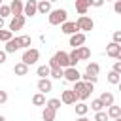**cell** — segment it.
I'll use <instances>...</instances> for the list:
<instances>
[{
  "label": "cell",
  "instance_id": "obj_1",
  "mask_svg": "<svg viewBox=\"0 0 121 121\" xmlns=\"http://www.w3.org/2000/svg\"><path fill=\"white\" fill-rule=\"evenodd\" d=\"M93 89H95V85L93 83H85V81H76L74 83V87H72V91L78 95V98L81 100V102H85L89 96H91V93H93Z\"/></svg>",
  "mask_w": 121,
  "mask_h": 121
},
{
  "label": "cell",
  "instance_id": "obj_2",
  "mask_svg": "<svg viewBox=\"0 0 121 121\" xmlns=\"http://www.w3.org/2000/svg\"><path fill=\"white\" fill-rule=\"evenodd\" d=\"M53 66H59V68H62V70L70 68V57H68V53H66V51H57V53L49 59V68H53Z\"/></svg>",
  "mask_w": 121,
  "mask_h": 121
},
{
  "label": "cell",
  "instance_id": "obj_3",
  "mask_svg": "<svg viewBox=\"0 0 121 121\" xmlns=\"http://www.w3.org/2000/svg\"><path fill=\"white\" fill-rule=\"evenodd\" d=\"M47 19H49V25H53V26L64 25V23L68 21V11H66L64 8H57V9H53V11L47 15Z\"/></svg>",
  "mask_w": 121,
  "mask_h": 121
},
{
  "label": "cell",
  "instance_id": "obj_4",
  "mask_svg": "<svg viewBox=\"0 0 121 121\" xmlns=\"http://www.w3.org/2000/svg\"><path fill=\"white\" fill-rule=\"evenodd\" d=\"M38 59H40V51H38L36 47H30V49L23 51L21 62H25L26 66H32V64H36V62H38Z\"/></svg>",
  "mask_w": 121,
  "mask_h": 121
},
{
  "label": "cell",
  "instance_id": "obj_5",
  "mask_svg": "<svg viewBox=\"0 0 121 121\" xmlns=\"http://www.w3.org/2000/svg\"><path fill=\"white\" fill-rule=\"evenodd\" d=\"M76 25H78V28H79V32H89V30H93L95 28V21L89 17V15H83V17H78V21H76Z\"/></svg>",
  "mask_w": 121,
  "mask_h": 121
},
{
  "label": "cell",
  "instance_id": "obj_6",
  "mask_svg": "<svg viewBox=\"0 0 121 121\" xmlns=\"http://www.w3.org/2000/svg\"><path fill=\"white\" fill-rule=\"evenodd\" d=\"M78 100H79V98H78V95H76L72 89H64V91L60 93V102H62V104H68V106H70V104H78Z\"/></svg>",
  "mask_w": 121,
  "mask_h": 121
},
{
  "label": "cell",
  "instance_id": "obj_7",
  "mask_svg": "<svg viewBox=\"0 0 121 121\" xmlns=\"http://www.w3.org/2000/svg\"><path fill=\"white\" fill-rule=\"evenodd\" d=\"M25 23H26V17H25V15H21V17H11L8 30H11V32H15V30H21V28L25 26Z\"/></svg>",
  "mask_w": 121,
  "mask_h": 121
},
{
  "label": "cell",
  "instance_id": "obj_8",
  "mask_svg": "<svg viewBox=\"0 0 121 121\" xmlns=\"http://www.w3.org/2000/svg\"><path fill=\"white\" fill-rule=\"evenodd\" d=\"M85 40H87V36H85L83 32H78V34L70 36V45H72V49H79V47H83Z\"/></svg>",
  "mask_w": 121,
  "mask_h": 121
},
{
  "label": "cell",
  "instance_id": "obj_9",
  "mask_svg": "<svg viewBox=\"0 0 121 121\" xmlns=\"http://www.w3.org/2000/svg\"><path fill=\"white\" fill-rule=\"evenodd\" d=\"M64 79H66L68 83H76V81L81 79V74H79L78 68H66V70H64Z\"/></svg>",
  "mask_w": 121,
  "mask_h": 121
},
{
  "label": "cell",
  "instance_id": "obj_10",
  "mask_svg": "<svg viewBox=\"0 0 121 121\" xmlns=\"http://www.w3.org/2000/svg\"><path fill=\"white\" fill-rule=\"evenodd\" d=\"M9 9H11V15L13 17H21L23 11H25V4L21 0H11L9 2Z\"/></svg>",
  "mask_w": 121,
  "mask_h": 121
},
{
  "label": "cell",
  "instance_id": "obj_11",
  "mask_svg": "<svg viewBox=\"0 0 121 121\" xmlns=\"http://www.w3.org/2000/svg\"><path fill=\"white\" fill-rule=\"evenodd\" d=\"M36 13H38V2H36V0L25 2V11H23V15H25V17H34Z\"/></svg>",
  "mask_w": 121,
  "mask_h": 121
},
{
  "label": "cell",
  "instance_id": "obj_12",
  "mask_svg": "<svg viewBox=\"0 0 121 121\" xmlns=\"http://www.w3.org/2000/svg\"><path fill=\"white\" fill-rule=\"evenodd\" d=\"M60 30H62V34H68V36H74V34L79 32L76 21H66L64 25H60Z\"/></svg>",
  "mask_w": 121,
  "mask_h": 121
},
{
  "label": "cell",
  "instance_id": "obj_13",
  "mask_svg": "<svg viewBox=\"0 0 121 121\" xmlns=\"http://www.w3.org/2000/svg\"><path fill=\"white\" fill-rule=\"evenodd\" d=\"M89 8H91V0H76V11L79 13V17L87 15Z\"/></svg>",
  "mask_w": 121,
  "mask_h": 121
},
{
  "label": "cell",
  "instance_id": "obj_14",
  "mask_svg": "<svg viewBox=\"0 0 121 121\" xmlns=\"http://www.w3.org/2000/svg\"><path fill=\"white\" fill-rule=\"evenodd\" d=\"M19 49H23V47H21V40H19L17 36H15L13 40H9V42L6 43V47H4L6 53H15V51H19Z\"/></svg>",
  "mask_w": 121,
  "mask_h": 121
},
{
  "label": "cell",
  "instance_id": "obj_15",
  "mask_svg": "<svg viewBox=\"0 0 121 121\" xmlns=\"http://www.w3.org/2000/svg\"><path fill=\"white\" fill-rule=\"evenodd\" d=\"M38 91H40L42 95L51 93V91H53V83H51V79H49V78H45V79H38Z\"/></svg>",
  "mask_w": 121,
  "mask_h": 121
},
{
  "label": "cell",
  "instance_id": "obj_16",
  "mask_svg": "<svg viewBox=\"0 0 121 121\" xmlns=\"http://www.w3.org/2000/svg\"><path fill=\"white\" fill-rule=\"evenodd\" d=\"M51 11H53V8H51V2H49V0H40V2H38V13L49 15Z\"/></svg>",
  "mask_w": 121,
  "mask_h": 121
},
{
  "label": "cell",
  "instance_id": "obj_17",
  "mask_svg": "<svg viewBox=\"0 0 121 121\" xmlns=\"http://www.w3.org/2000/svg\"><path fill=\"white\" fill-rule=\"evenodd\" d=\"M119 49H121V45H117V43L110 42V43L106 45V55H108V57H112V59H117V53H119Z\"/></svg>",
  "mask_w": 121,
  "mask_h": 121
},
{
  "label": "cell",
  "instance_id": "obj_18",
  "mask_svg": "<svg viewBox=\"0 0 121 121\" xmlns=\"http://www.w3.org/2000/svg\"><path fill=\"white\" fill-rule=\"evenodd\" d=\"M55 117H57V112H55L53 108L45 106L43 112H42V119H43V121H55Z\"/></svg>",
  "mask_w": 121,
  "mask_h": 121
},
{
  "label": "cell",
  "instance_id": "obj_19",
  "mask_svg": "<svg viewBox=\"0 0 121 121\" xmlns=\"http://www.w3.org/2000/svg\"><path fill=\"white\" fill-rule=\"evenodd\" d=\"M100 100H102V104L106 106V108H110V106H113V95L110 93V91H104L100 96H98Z\"/></svg>",
  "mask_w": 121,
  "mask_h": 121
},
{
  "label": "cell",
  "instance_id": "obj_20",
  "mask_svg": "<svg viewBox=\"0 0 121 121\" xmlns=\"http://www.w3.org/2000/svg\"><path fill=\"white\" fill-rule=\"evenodd\" d=\"M13 72H15V76H26L28 74V66L25 62H17L13 66Z\"/></svg>",
  "mask_w": 121,
  "mask_h": 121
},
{
  "label": "cell",
  "instance_id": "obj_21",
  "mask_svg": "<svg viewBox=\"0 0 121 121\" xmlns=\"http://www.w3.org/2000/svg\"><path fill=\"white\" fill-rule=\"evenodd\" d=\"M36 74L40 76V79H45L47 76H51V68H49V64H42V66H38Z\"/></svg>",
  "mask_w": 121,
  "mask_h": 121
},
{
  "label": "cell",
  "instance_id": "obj_22",
  "mask_svg": "<svg viewBox=\"0 0 121 121\" xmlns=\"http://www.w3.org/2000/svg\"><path fill=\"white\" fill-rule=\"evenodd\" d=\"M87 112H89V106H87L85 102H78V104H76V115H78V117H85Z\"/></svg>",
  "mask_w": 121,
  "mask_h": 121
},
{
  "label": "cell",
  "instance_id": "obj_23",
  "mask_svg": "<svg viewBox=\"0 0 121 121\" xmlns=\"http://www.w3.org/2000/svg\"><path fill=\"white\" fill-rule=\"evenodd\" d=\"M108 117H112L113 121L119 119V117H121V106H115V104L110 106V108H108Z\"/></svg>",
  "mask_w": 121,
  "mask_h": 121
},
{
  "label": "cell",
  "instance_id": "obj_24",
  "mask_svg": "<svg viewBox=\"0 0 121 121\" xmlns=\"http://www.w3.org/2000/svg\"><path fill=\"white\" fill-rule=\"evenodd\" d=\"M100 72V64L98 62H89L87 68H85V74H91V76H98Z\"/></svg>",
  "mask_w": 121,
  "mask_h": 121
},
{
  "label": "cell",
  "instance_id": "obj_25",
  "mask_svg": "<svg viewBox=\"0 0 121 121\" xmlns=\"http://www.w3.org/2000/svg\"><path fill=\"white\" fill-rule=\"evenodd\" d=\"M106 79H108V83H112V85H119V83H121V76L115 74L113 70L108 72V78H106Z\"/></svg>",
  "mask_w": 121,
  "mask_h": 121
},
{
  "label": "cell",
  "instance_id": "obj_26",
  "mask_svg": "<svg viewBox=\"0 0 121 121\" xmlns=\"http://www.w3.org/2000/svg\"><path fill=\"white\" fill-rule=\"evenodd\" d=\"M32 104H34V106H47V102H45V95L36 93V95L32 96Z\"/></svg>",
  "mask_w": 121,
  "mask_h": 121
},
{
  "label": "cell",
  "instance_id": "obj_27",
  "mask_svg": "<svg viewBox=\"0 0 121 121\" xmlns=\"http://www.w3.org/2000/svg\"><path fill=\"white\" fill-rule=\"evenodd\" d=\"M78 55H79V60H87V59H91V49L87 45H83L78 49Z\"/></svg>",
  "mask_w": 121,
  "mask_h": 121
},
{
  "label": "cell",
  "instance_id": "obj_28",
  "mask_svg": "<svg viewBox=\"0 0 121 121\" xmlns=\"http://www.w3.org/2000/svg\"><path fill=\"white\" fill-rule=\"evenodd\" d=\"M104 108H106V106L102 104V100H100V98H95V100L91 102V110H93L95 113H98V112H104Z\"/></svg>",
  "mask_w": 121,
  "mask_h": 121
},
{
  "label": "cell",
  "instance_id": "obj_29",
  "mask_svg": "<svg viewBox=\"0 0 121 121\" xmlns=\"http://www.w3.org/2000/svg\"><path fill=\"white\" fill-rule=\"evenodd\" d=\"M9 40H13V32H11V30H8V28H2V30H0V42L8 43Z\"/></svg>",
  "mask_w": 121,
  "mask_h": 121
},
{
  "label": "cell",
  "instance_id": "obj_30",
  "mask_svg": "<svg viewBox=\"0 0 121 121\" xmlns=\"http://www.w3.org/2000/svg\"><path fill=\"white\" fill-rule=\"evenodd\" d=\"M68 57H70V68H76V64L79 62V55H78V49H72V51L68 53Z\"/></svg>",
  "mask_w": 121,
  "mask_h": 121
},
{
  "label": "cell",
  "instance_id": "obj_31",
  "mask_svg": "<svg viewBox=\"0 0 121 121\" xmlns=\"http://www.w3.org/2000/svg\"><path fill=\"white\" fill-rule=\"evenodd\" d=\"M19 40H21V47H23L25 51L30 49V45H32V38H30V36L25 34V36H19Z\"/></svg>",
  "mask_w": 121,
  "mask_h": 121
},
{
  "label": "cell",
  "instance_id": "obj_32",
  "mask_svg": "<svg viewBox=\"0 0 121 121\" xmlns=\"http://www.w3.org/2000/svg\"><path fill=\"white\" fill-rule=\"evenodd\" d=\"M51 78H55V79L64 78V70H62V68H59V66H53V68H51Z\"/></svg>",
  "mask_w": 121,
  "mask_h": 121
},
{
  "label": "cell",
  "instance_id": "obj_33",
  "mask_svg": "<svg viewBox=\"0 0 121 121\" xmlns=\"http://www.w3.org/2000/svg\"><path fill=\"white\" fill-rule=\"evenodd\" d=\"M60 104H62V102H60V98H49V100H47V106H49V108H53L55 112L60 108Z\"/></svg>",
  "mask_w": 121,
  "mask_h": 121
},
{
  "label": "cell",
  "instance_id": "obj_34",
  "mask_svg": "<svg viewBox=\"0 0 121 121\" xmlns=\"http://www.w3.org/2000/svg\"><path fill=\"white\" fill-rule=\"evenodd\" d=\"M8 15H11V9H9V4H2L0 6V17L6 19Z\"/></svg>",
  "mask_w": 121,
  "mask_h": 121
},
{
  "label": "cell",
  "instance_id": "obj_35",
  "mask_svg": "<svg viewBox=\"0 0 121 121\" xmlns=\"http://www.w3.org/2000/svg\"><path fill=\"white\" fill-rule=\"evenodd\" d=\"M110 117H108V112H98V113H95V121H108Z\"/></svg>",
  "mask_w": 121,
  "mask_h": 121
},
{
  "label": "cell",
  "instance_id": "obj_36",
  "mask_svg": "<svg viewBox=\"0 0 121 121\" xmlns=\"http://www.w3.org/2000/svg\"><path fill=\"white\" fill-rule=\"evenodd\" d=\"M112 42L117 43V45H121V30H115V32L112 34Z\"/></svg>",
  "mask_w": 121,
  "mask_h": 121
},
{
  "label": "cell",
  "instance_id": "obj_37",
  "mask_svg": "<svg viewBox=\"0 0 121 121\" xmlns=\"http://www.w3.org/2000/svg\"><path fill=\"white\" fill-rule=\"evenodd\" d=\"M6 102H8V93L0 89V106H2V104H6Z\"/></svg>",
  "mask_w": 121,
  "mask_h": 121
},
{
  "label": "cell",
  "instance_id": "obj_38",
  "mask_svg": "<svg viewBox=\"0 0 121 121\" xmlns=\"http://www.w3.org/2000/svg\"><path fill=\"white\" fill-rule=\"evenodd\" d=\"M112 70H113L115 74H119V76H121V60H115V62H113V68H112Z\"/></svg>",
  "mask_w": 121,
  "mask_h": 121
},
{
  "label": "cell",
  "instance_id": "obj_39",
  "mask_svg": "<svg viewBox=\"0 0 121 121\" xmlns=\"http://www.w3.org/2000/svg\"><path fill=\"white\" fill-rule=\"evenodd\" d=\"M113 11H115V13H119V15H121V0H117V2H115V4H113Z\"/></svg>",
  "mask_w": 121,
  "mask_h": 121
},
{
  "label": "cell",
  "instance_id": "obj_40",
  "mask_svg": "<svg viewBox=\"0 0 121 121\" xmlns=\"http://www.w3.org/2000/svg\"><path fill=\"white\" fill-rule=\"evenodd\" d=\"M91 6H95V8H102L104 2H102V0H91Z\"/></svg>",
  "mask_w": 121,
  "mask_h": 121
},
{
  "label": "cell",
  "instance_id": "obj_41",
  "mask_svg": "<svg viewBox=\"0 0 121 121\" xmlns=\"http://www.w3.org/2000/svg\"><path fill=\"white\" fill-rule=\"evenodd\" d=\"M6 57H8V53L2 49V51H0V64H4V62H6Z\"/></svg>",
  "mask_w": 121,
  "mask_h": 121
},
{
  "label": "cell",
  "instance_id": "obj_42",
  "mask_svg": "<svg viewBox=\"0 0 121 121\" xmlns=\"http://www.w3.org/2000/svg\"><path fill=\"white\" fill-rule=\"evenodd\" d=\"M2 28H4V19L0 17V30H2Z\"/></svg>",
  "mask_w": 121,
  "mask_h": 121
},
{
  "label": "cell",
  "instance_id": "obj_43",
  "mask_svg": "<svg viewBox=\"0 0 121 121\" xmlns=\"http://www.w3.org/2000/svg\"><path fill=\"white\" fill-rule=\"evenodd\" d=\"M76 121H89V119H87V117H78Z\"/></svg>",
  "mask_w": 121,
  "mask_h": 121
},
{
  "label": "cell",
  "instance_id": "obj_44",
  "mask_svg": "<svg viewBox=\"0 0 121 121\" xmlns=\"http://www.w3.org/2000/svg\"><path fill=\"white\" fill-rule=\"evenodd\" d=\"M117 60H121V49H119V53H117Z\"/></svg>",
  "mask_w": 121,
  "mask_h": 121
},
{
  "label": "cell",
  "instance_id": "obj_45",
  "mask_svg": "<svg viewBox=\"0 0 121 121\" xmlns=\"http://www.w3.org/2000/svg\"><path fill=\"white\" fill-rule=\"evenodd\" d=\"M0 121H6V117H4V115H2V113H0Z\"/></svg>",
  "mask_w": 121,
  "mask_h": 121
},
{
  "label": "cell",
  "instance_id": "obj_46",
  "mask_svg": "<svg viewBox=\"0 0 121 121\" xmlns=\"http://www.w3.org/2000/svg\"><path fill=\"white\" fill-rule=\"evenodd\" d=\"M115 121H121V117H119V119H115Z\"/></svg>",
  "mask_w": 121,
  "mask_h": 121
},
{
  "label": "cell",
  "instance_id": "obj_47",
  "mask_svg": "<svg viewBox=\"0 0 121 121\" xmlns=\"http://www.w3.org/2000/svg\"><path fill=\"white\" fill-rule=\"evenodd\" d=\"M119 91H121V83H119Z\"/></svg>",
  "mask_w": 121,
  "mask_h": 121
}]
</instances>
